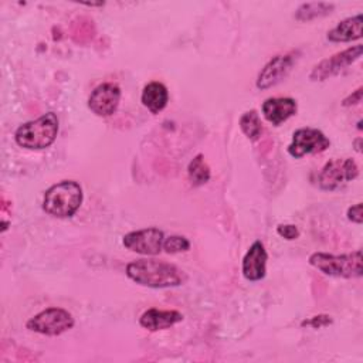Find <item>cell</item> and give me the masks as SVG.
Masks as SVG:
<instances>
[{"mask_svg": "<svg viewBox=\"0 0 363 363\" xmlns=\"http://www.w3.org/2000/svg\"><path fill=\"white\" fill-rule=\"evenodd\" d=\"M362 251L356 250L349 254L335 255L328 252H313L309 255V264L323 272L325 275L337 278H360L362 268Z\"/></svg>", "mask_w": 363, "mask_h": 363, "instance_id": "cell-4", "label": "cell"}, {"mask_svg": "<svg viewBox=\"0 0 363 363\" xmlns=\"http://www.w3.org/2000/svg\"><path fill=\"white\" fill-rule=\"evenodd\" d=\"M359 174L356 162L350 157L332 159L320 170L318 183L322 190H336L347 182H352Z\"/></svg>", "mask_w": 363, "mask_h": 363, "instance_id": "cell-6", "label": "cell"}, {"mask_svg": "<svg viewBox=\"0 0 363 363\" xmlns=\"http://www.w3.org/2000/svg\"><path fill=\"white\" fill-rule=\"evenodd\" d=\"M121 101V88L113 82L98 85L88 98V108L96 116H111L116 112Z\"/></svg>", "mask_w": 363, "mask_h": 363, "instance_id": "cell-11", "label": "cell"}, {"mask_svg": "<svg viewBox=\"0 0 363 363\" xmlns=\"http://www.w3.org/2000/svg\"><path fill=\"white\" fill-rule=\"evenodd\" d=\"M362 203H356L353 204L352 207L347 208V218L352 221V223H356V224H362L363 223V213H362Z\"/></svg>", "mask_w": 363, "mask_h": 363, "instance_id": "cell-23", "label": "cell"}, {"mask_svg": "<svg viewBox=\"0 0 363 363\" xmlns=\"http://www.w3.org/2000/svg\"><path fill=\"white\" fill-rule=\"evenodd\" d=\"M332 322H333V319L329 315L320 313V315H315L309 319L302 320L301 326H308V328H312V329H320V328L332 325Z\"/></svg>", "mask_w": 363, "mask_h": 363, "instance_id": "cell-21", "label": "cell"}, {"mask_svg": "<svg viewBox=\"0 0 363 363\" xmlns=\"http://www.w3.org/2000/svg\"><path fill=\"white\" fill-rule=\"evenodd\" d=\"M183 320V315L179 311H162L157 308H150L145 311L139 318V325L150 332L167 329Z\"/></svg>", "mask_w": 363, "mask_h": 363, "instance_id": "cell-14", "label": "cell"}, {"mask_svg": "<svg viewBox=\"0 0 363 363\" xmlns=\"http://www.w3.org/2000/svg\"><path fill=\"white\" fill-rule=\"evenodd\" d=\"M58 133V118L54 112H47L34 121L20 125L14 132L18 146L38 150L51 146Z\"/></svg>", "mask_w": 363, "mask_h": 363, "instance_id": "cell-3", "label": "cell"}, {"mask_svg": "<svg viewBox=\"0 0 363 363\" xmlns=\"http://www.w3.org/2000/svg\"><path fill=\"white\" fill-rule=\"evenodd\" d=\"M329 146L330 140L322 130L316 128H299L292 133L288 153L295 159H301L305 155L322 153Z\"/></svg>", "mask_w": 363, "mask_h": 363, "instance_id": "cell-7", "label": "cell"}, {"mask_svg": "<svg viewBox=\"0 0 363 363\" xmlns=\"http://www.w3.org/2000/svg\"><path fill=\"white\" fill-rule=\"evenodd\" d=\"M335 9L333 3H325V1H311V3H303L301 4L294 17L298 21H312L319 17H325L330 14Z\"/></svg>", "mask_w": 363, "mask_h": 363, "instance_id": "cell-17", "label": "cell"}, {"mask_svg": "<svg viewBox=\"0 0 363 363\" xmlns=\"http://www.w3.org/2000/svg\"><path fill=\"white\" fill-rule=\"evenodd\" d=\"M277 233H278V235H281L282 238H285L288 241L299 237V230L294 224H279L277 227Z\"/></svg>", "mask_w": 363, "mask_h": 363, "instance_id": "cell-22", "label": "cell"}, {"mask_svg": "<svg viewBox=\"0 0 363 363\" xmlns=\"http://www.w3.org/2000/svg\"><path fill=\"white\" fill-rule=\"evenodd\" d=\"M72 315L62 308H47L33 318H30L26 323L27 329L31 332H37L45 336H58L74 326Z\"/></svg>", "mask_w": 363, "mask_h": 363, "instance_id": "cell-5", "label": "cell"}, {"mask_svg": "<svg viewBox=\"0 0 363 363\" xmlns=\"http://www.w3.org/2000/svg\"><path fill=\"white\" fill-rule=\"evenodd\" d=\"M190 241L183 235H169L163 241V250L167 254H177L189 251Z\"/></svg>", "mask_w": 363, "mask_h": 363, "instance_id": "cell-20", "label": "cell"}, {"mask_svg": "<svg viewBox=\"0 0 363 363\" xmlns=\"http://www.w3.org/2000/svg\"><path fill=\"white\" fill-rule=\"evenodd\" d=\"M362 51L363 47L359 44L354 47H349L340 52H336L329 58L322 60L312 68L309 78L312 81H325L333 75L340 74L343 69H346L349 65H352L356 60L362 57Z\"/></svg>", "mask_w": 363, "mask_h": 363, "instance_id": "cell-8", "label": "cell"}, {"mask_svg": "<svg viewBox=\"0 0 363 363\" xmlns=\"http://www.w3.org/2000/svg\"><path fill=\"white\" fill-rule=\"evenodd\" d=\"M187 176H189V180L190 183L194 186V187H199V186H203L204 183H207L210 180V167L208 164L206 163L204 160V156L201 153L196 155L189 166H187Z\"/></svg>", "mask_w": 363, "mask_h": 363, "instance_id": "cell-18", "label": "cell"}, {"mask_svg": "<svg viewBox=\"0 0 363 363\" xmlns=\"http://www.w3.org/2000/svg\"><path fill=\"white\" fill-rule=\"evenodd\" d=\"M360 142H362V139H360V138L354 140V143H356V150H357V152H360V150H362V149H360V146H359V143H360Z\"/></svg>", "mask_w": 363, "mask_h": 363, "instance_id": "cell-25", "label": "cell"}, {"mask_svg": "<svg viewBox=\"0 0 363 363\" xmlns=\"http://www.w3.org/2000/svg\"><path fill=\"white\" fill-rule=\"evenodd\" d=\"M262 115L264 118L272 123L274 126H279L285 121H288L291 116L296 113L298 105L296 101L292 98H268L262 104Z\"/></svg>", "mask_w": 363, "mask_h": 363, "instance_id": "cell-13", "label": "cell"}, {"mask_svg": "<svg viewBox=\"0 0 363 363\" xmlns=\"http://www.w3.org/2000/svg\"><path fill=\"white\" fill-rule=\"evenodd\" d=\"M296 60H298V51H288L285 54H278L272 57L265 64V67L259 71L255 82L257 88L268 89L279 84L291 72Z\"/></svg>", "mask_w": 363, "mask_h": 363, "instance_id": "cell-9", "label": "cell"}, {"mask_svg": "<svg viewBox=\"0 0 363 363\" xmlns=\"http://www.w3.org/2000/svg\"><path fill=\"white\" fill-rule=\"evenodd\" d=\"M140 101L143 106L147 108L152 113H159L167 105V101H169L167 88L162 82L152 81L147 85H145Z\"/></svg>", "mask_w": 363, "mask_h": 363, "instance_id": "cell-16", "label": "cell"}, {"mask_svg": "<svg viewBox=\"0 0 363 363\" xmlns=\"http://www.w3.org/2000/svg\"><path fill=\"white\" fill-rule=\"evenodd\" d=\"M126 275L133 282L149 288H173L183 285L186 272L174 264L140 258L126 265Z\"/></svg>", "mask_w": 363, "mask_h": 363, "instance_id": "cell-1", "label": "cell"}, {"mask_svg": "<svg viewBox=\"0 0 363 363\" xmlns=\"http://www.w3.org/2000/svg\"><path fill=\"white\" fill-rule=\"evenodd\" d=\"M362 96H363V88L359 86L356 91H353L350 95H347L343 101H342V105L343 106H352V105H356L362 101Z\"/></svg>", "mask_w": 363, "mask_h": 363, "instance_id": "cell-24", "label": "cell"}, {"mask_svg": "<svg viewBox=\"0 0 363 363\" xmlns=\"http://www.w3.org/2000/svg\"><path fill=\"white\" fill-rule=\"evenodd\" d=\"M268 254L261 241H254L242 258L241 271L245 279L259 281L267 272Z\"/></svg>", "mask_w": 363, "mask_h": 363, "instance_id": "cell-12", "label": "cell"}, {"mask_svg": "<svg viewBox=\"0 0 363 363\" xmlns=\"http://www.w3.org/2000/svg\"><path fill=\"white\" fill-rule=\"evenodd\" d=\"M362 26L363 16L359 13L353 17H347L342 20L337 26H335L330 31H328V40L332 43H349L353 40H359L362 37Z\"/></svg>", "mask_w": 363, "mask_h": 363, "instance_id": "cell-15", "label": "cell"}, {"mask_svg": "<svg viewBox=\"0 0 363 363\" xmlns=\"http://www.w3.org/2000/svg\"><path fill=\"white\" fill-rule=\"evenodd\" d=\"M82 187L75 180H62L44 193L43 210L58 218L72 217L82 203Z\"/></svg>", "mask_w": 363, "mask_h": 363, "instance_id": "cell-2", "label": "cell"}, {"mask_svg": "<svg viewBox=\"0 0 363 363\" xmlns=\"http://www.w3.org/2000/svg\"><path fill=\"white\" fill-rule=\"evenodd\" d=\"M240 128L242 130V133L252 142L258 140L262 132V123H261V118L258 115V112L255 109L247 111L242 113L241 119H240Z\"/></svg>", "mask_w": 363, "mask_h": 363, "instance_id": "cell-19", "label": "cell"}, {"mask_svg": "<svg viewBox=\"0 0 363 363\" xmlns=\"http://www.w3.org/2000/svg\"><path fill=\"white\" fill-rule=\"evenodd\" d=\"M163 241L164 234L156 227L130 231L122 238L125 248L142 255H157L163 250Z\"/></svg>", "mask_w": 363, "mask_h": 363, "instance_id": "cell-10", "label": "cell"}]
</instances>
